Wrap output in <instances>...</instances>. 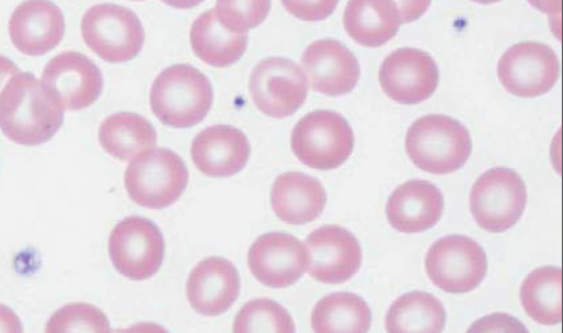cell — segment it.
I'll return each instance as SVG.
<instances>
[{"label":"cell","mask_w":563,"mask_h":333,"mask_svg":"<svg viewBox=\"0 0 563 333\" xmlns=\"http://www.w3.org/2000/svg\"><path fill=\"white\" fill-rule=\"evenodd\" d=\"M65 111L32 74H18L0 97V130L16 144L49 142L63 127Z\"/></svg>","instance_id":"1"},{"label":"cell","mask_w":563,"mask_h":333,"mask_svg":"<svg viewBox=\"0 0 563 333\" xmlns=\"http://www.w3.org/2000/svg\"><path fill=\"white\" fill-rule=\"evenodd\" d=\"M212 103L213 89L210 79L191 65L167 67L154 80L152 110L168 127H194L206 119Z\"/></svg>","instance_id":"2"},{"label":"cell","mask_w":563,"mask_h":333,"mask_svg":"<svg viewBox=\"0 0 563 333\" xmlns=\"http://www.w3.org/2000/svg\"><path fill=\"white\" fill-rule=\"evenodd\" d=\"M412 164L432 175H450L465 166L473 141L461 122L445 114H429L411 124L406 137Z\"/></svg>","instance_id":"3"},{"label":"cell","mask_w":563,"mask_h":333,"mask_svg":"<svg viewBox=\"0 0 563 333\" xmlns=\"http://www.w3.org/2000/svg\"><path fill=\"white\" fill-rule=\"evenodd\" d=\"M189 182L184 160L169 148H155L137 156L125 170L124 186L136 204L151 210L175 204Z\"/></svg>","instance_id":"4"},{"label":"cell","mask_w":563,"mask_h":333,"mask_svg":"<svg viewBox=\"0 0 563 333\" xmlns=\"http://www.w3.org/2000/svg\"><path fill=\"white\" fill-rule=\"evenodd\" d=\"M291 147L296 157L309 168L336 169L353 153L354 133L342 114L317 110L295 125Z\"/></svg>","instance_id":"5"},{"label":"cell","mask_w":563,"mask_h":333,"mask_svg":"<svg viewBox=\"0 0 563 333\" xmlns=\"http://www.w3.org/2000/svg\"><path fill=\"white\" fill-rule=\"evenodd\" d=\"M527 204L523 179L511 168L485 171L470 193V209L479 227L489 233L508 232L521 220Z\"/></svg>","instance_id":"6"},{"label":"cell","mask_w":563,"mask_h":333,"mask_svg":"<svg viewBox=\"0 0 563 333\" xmlns=\"http://www.w3.org/2000/svg\"><path fill=\"white\" fill-rule=\"evenodd\" d=\"M80 30L88 48L111 64L133 60L145 42L140 18L132 10L117 4L90 8Z\"/></svg>","instance_id":"7"},{"label":"cell","mask_w":563,"mask_h":333,"mask_svg":"<svg viewBox=\"0 0 563 333\" xmlns=\"http://www.w3.org/2000/svg\"><path fill=\"white\" fill-rule=\"evenodd\" d=\"M430 280L444 292L464 295L477 289L488 271L487 255L475 240L445 236L431 246L424 258Z\"/></svg>","instance_id":"8"},{"label":"cell","mask_w":563,"mask_h":333,"mask_svg":"<svg viewBox=\"0 0 563 333\" xmlns=\"http://www.w3.org/2000/svg\"><path fill=\"white\" fill-rule=\"evenodd\" d=\"M165 240L159 227L143 217H129L113 227L109 255L123 277L134 281L151 279L165 259Z\"/></svg>","instance_id":"9"},{"label":"cell","mask_w":563,"mask_h":333,"mask_svg":"<svg viewBox=\"0 0 563 333\" xmlns=\"http://www.w3.org/2000/svg\"><path fill=\"white\" fill-rule=\"evenodd\" d=\"M250 91L261 112L283 120L303 107L308 96V78L296 63L285 57H268L252 71Z\"/></svg>","instance_id":"10"},{"label":"cell","mask_w":563,"mask_h":333,"mask_svg":"<svg viewBox=\"0 0 563 333\" xmlns=\"http://www.w3.org/2000/svg\"><path fill=\"white\" fill-rule=\"evenodd\" d=\"M560 76L558 56L549 45L522 42L512 45L498 63V77L515 97L537 98L554 88Z\"/></svg>","instance_id":"11"},{"label":"cell","mask_w":563,"mask_h":333,"mask_svg":"<svg viewBox=\"0 0 563 333\" xmlns=\"http://www.w3.org/2000/svg\"><path fill=\"white\" fill-rule=\"evenodd\" d=\"M41 82L64 111L88 109L103 89L100 68L84 54L65 52L44 67Z\"/></svg>","instance_id":"12"},{"label":"cell","mask_w":563,"mask_h":333,"mask_svg":"<svg viewBox=\"0 0 563 333\" xmlns=\"http://www.w3.org/2000/svg\"><path fill=\"white\" fill-rule=\"evenodd\" d=\"M305 245L309 254V275L319 282H346L362 267L363 252L360 241L342 226H321L309 234Z\"/></svg>","instance_id":"13"},{"label":"cell","mask_w":563,"mask_h":333,"mask_svg":"<svg viewBox=\"0 0 563 333\" xmlns=\"http://www.w3.org/2000/svg\"><path fill=\"white\" fill-rule=\"evenodd\" d=\"M249 267L254 277L271 289H286L303 277L309 266L306 245L285 233L260 236L249 251Z\"/></svg>","instance_id":"14"},{"label":"cell","mask_w":563,"mask_h":333,"mask_svg":"<svg viewBox=\"0 0 563 333\" xmlns=\"http://www.w3.org/2000/svg\"><path fill=\"white\" fill-rule=\"evenodd\" d=\"M380 84L390 100L416 106L429 100L439 87V66L427 52L417 48L397 49L382 65Z\"/></svg>","instance_id":"15"},{"label":"cell","mask_w":563,"mask_h":333,"mask_svg":"<svg viewBox=\"0 0 563 333\" xmlns=\"http://www.w3.org/2000/svg\"><path fill=\"white\" fill-rule=\"evenodd\" d=\"M429 2H350L344 9L343 26L363 47L378 48L393 40L404 22L422 15Z\"/></svg>","instance_id":"16"},{"label":"cell","mask_w":563,"mask_h":333,"mask_svg":"<svg viewBox=\"0 0 563 333\" xmlns=\"http://www.w3.org/2000/svg\"><path fill=\"white\" fill-rule=\"evenodd\" d=\"M302 65L313 90L328 97L351 93L361 77L357 57L335 40H319L308 45Z\"/></svg>","instance_id":"17"},{"label":"cell","mask_w":563,"mask_h":333,"mask_svg":"<svg viewBox=\"0 0 563 333\" xmlns=\"http://www.w3.org/2000/svg\"><path fill=\"white\" fill-rule=\"evenodd\" d=\"M241 289L238 269L231 260L209 257L198 264L187 282L188 301L195 312L220 317L236 302Z\"/></svg>","instance_id":"18"},{"label":"cell","mask_w":563,"mask_h":333,"mask_svg":"<svg viewBox=\"0 0 563 333\" xmlns=\"http://www.w3.org/2000/svg\"><path fill=\"white\" fill-rule=\"evenodd\" d=\"M247 136L233 125L217 124L203 130L191 145V158L201 174L211 178L233 177L249 163Z\"/></svg>","instance_id":"19"},{"label":"cell","mask_w":563,"mask_h":333,"mask_svg":"<svg viewBox=\"0 0 563 333\" xmlns=\"http://www.w3.org/2000/svg\"><path fill=\"white\" fill-rule=\"evenodd\" d=\"M444 198L440 188L428 180L401 184L386 206L387 220L399 233L419 234L440 222Z\"/></svg>","instance_id":"20"},{"label":"cell","mask_w":563,"mask_h":333,"mask_svg":"<svg viewBox=\"0 0 563 333\" xmlns=\"http://www.w3.org/2000/svg\"><path fill=\"white\" fill-rule=\"evenodd\" d=\"M9 34L22 54L42 56L55 49L63 41L65 18L60 8L54 3H22L10 19Z\"/></svg>","instance_id":"21"},{"label":"cell","mask_w":563,"mask_h":333,"mask_svg":"<svg viewBox=\"0 0 563 333\" xmlns=\"http://www.w3.org/2000/svg\"><path fill=\"white\" fill-rule=\"evenodd\" d=\"M327 201L323 184L301 171H286L273 184V211L287 224L303 225L314 222L324 212Z\"/></svg>","instance_id":"22"},{"label":"cell","mask_w":563,"mask_h":333,"mask_svg":"<svg viewBox=\"0 0 563 333\" xmlns=\"http://www.w3.org/2000/svg\"><path fill=\"white\" fill-rule=\"evenodd\" d=\"M191 48L207 65L223 68L238 63L247 49V33H232L218 21L216 10H207L194 21Z\"/></svg>","instance_id":"23"},{"label":"cell","mask_w":563,"mask_h":333,"mask_svg":"<svg viewBox=\"0 0 563 333\" xmlns=\"http://www.w3.org/2000/svg\"><path fill=\"white\" fill-rule=\"evenodd\" d=\"M99 142L113 158L131 160L153 151L157 144L154 125L141 114L119 112L100 125Z\"/></svg>","instance_id":"24"},{"label":"cell","mask_w":563,"mask_h":333,"mask_svg":"<svg viewBox=\"0 0 563 333\" xmlns=\"http://www.w3.org/2000/svg\"><path fill=\"white\" fill-rule=\"evenodd\" d=\"M445 321V309L439 298L412 291L390 304L385 326L387 333H442Z\"/></svg>","instance_id":"25"},{"label":"cell","mask_w":563,"mask_h":333,"mask_svg":"<svg viewBox=\"0 0 563 333\" xmlns=\"http://www.w3.org/2000/svg\"><path fill=\"white\" fill-rule=\"evenodd\" d=\"M310 321L314 333H367L373 315L361 296L336 292L321 298Z\"/></svg>","instance_id":"26"},{"label":"cell","mask_w":563,"mask_h":333,"mask_svg":"<svg viewBox=\"0 0 563 333\" xmlns=\"http://www.w3.org/2000/svg\"><path fill=\"white\" fill-rule=\"evenodd\" d=\"M520 298L528 317L540 325H558L562 320V271L559 267L533 270L521 285Z\"/></svg>","instance_id":"27"},{"label":"cell","mask_w":563,"mask_h":333,"mask_svg":"<svg viewBox=\"0 0 563 333\" xmlns=\"http://www.w3.org/2000/svg\"><path fill=\"white\" fill-rule=\"evenodd\" d=\"M233 333H296V325L282 304L269 298H260L239 310Z\"/></svg>","instance_id":"28"},{"label":"cell","mask_w":563,"mask_h":333,"mask_svg":"<svg viewBox=\"0 0 563 333\" xmlns=\"http://www.w3.org/2000/svg\"><path fill=\"white\" fill-rule=\"evenodd\" d=\"M45 333H111V328L108 317L96 306L71 303L56 310Z\"/></svg>","instance_id":"29"},{"label":"cell","mask_w":563,"mask_h":333,"mask_svg":"<svg viewBox=\"0 0 563 333\" xmlns=\"http://www.w3.org/2000/svg\"><path fill=\"white\" fill-rule=\"evenodd\" d=\"M214 10L223 29L232 33H246L267 19L271 2H218Z\"/></svg>","instance_id":"30"},{"label":"cell","mask_w":563,"mask_h":333,"mask_svg":"<svg viewBox=\"0 0 563 333\" xmlns=\"http://www.w3.org/2000/svg\"><path fill=\"white\" fill-rule=\"evenodd\" d=\"M466 333H530L519 319L507 313H493L475 321Z\"/></svg>","instance_id":"31"},{"label":"cell","mask_w":563,"mask_h":333,"mask_svg":"<svg viewBox=\"0 0 563 333\" xmlns=\"http://www.w3.org/2000/svg\"><path fill=\"white\" fill-rule=\"evenodd\" d=\"M284 8L303 21H321L336 9L338 2H283Z\"/></svg>","instance_id":"32"},{"label":"cell","mask_w":563,"mask_h":333,"mask_svg":"<svg viewBox=\"0 0 563 333\" xmlns=\"http://www.w3.org/2000/svg\"><path fill=\"white\" fill-rule=\"evenodd\" d=\"M0 333H24V326L14 310L0 303Z\"/></svg>","instance_id":"33"},{"label":"cell","mask_w":563,"mask_h":333,"mask_svg":"<svg viewBox=\"0 0 563 333\" xmlns=\"http://www.w3.org/2000/svg\"><path fill=\"white\" fill-rule=\"evenodd\" d=\"M20 74L19 67L8 57L0 55V97H2L7 85Z\"/></svg>","instance_id":"34"},{"label":"cell","mask_w":563,"mask_h":333,"mask_svg":"<svg viewBox=\"0 0 563 333\" xmlns=\"http://www.w3.org/2000/svg\"><path fill=\"white\" fill-rule=\"evenodd\" d=\"M111 333H169L165 328L154 323H140L128 329H118Z\"/></svg>","instance_id":"35"}]
</instances>
